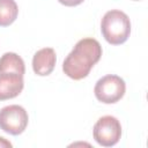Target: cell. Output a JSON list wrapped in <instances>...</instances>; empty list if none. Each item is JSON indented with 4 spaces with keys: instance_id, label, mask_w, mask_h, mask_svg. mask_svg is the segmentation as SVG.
<instances>
[{
    "instance_id": "6da1fadb",
    "label": "cell",
    "mask_w": 148,
    "mask_h": 148,
    "mask_svg": "<svg viewBox=\"0 0 148 148\" xmlns=\"http://www.w3.org/2000/svg\"><path fill=\"white\" fill-rule=\"evenodd\" d=\"M102 57V46L95 38L80 39L62 62L64 73L73 79L81 80L88 76L94 65Z\"/></svg>"
},
{
    "instance_id": "7a4b0ae2",
    "label": "cell",
    "mask_w": 148,
    "mask_h": 148,
    "mask_svg": "<svg viewBox=\"0 0 148 148\" xmlns=\"http://www.w3.org/2000/svg\"><path fill=\"white\" fill-rule=\"evenodd\" d=\"M101 31L108 43L111 45H120L130 37L131 21L124 12L111 9L104 14L101 21Z\"/></svg>"
},
{
    "instance_id": "30bf717a",
    "label": "cell",
    "mask_w": 148,
    "mask_h": 148,
    "mask_svg": "<svg viewBox=\"0 0 148 148\" xmlns=\"http://www.w3.org/2000/svg\"><path fill=\"white\" fill-rule=\"evenodd\" d=\"M61 5L67 6V7H74V6H79L81 5L84 0H58Z\"/></svg>"
},
{
    "instance_id": "9c48e42d",
    "label": "cell",
    "mask_w": 148,
    "mask_h": 148,
    "mask_svg": "<svg viewBox=\"0 0 148 148\" xmlns=\"http://www.w3.org/2000/svg\"><path fill=\"white\" fill-rule=\"evenodd\" d=\"M18 15L15 0H0V27L10 25Z\"/></svg>"
},
{
    "instance_id": "52a82bcc",
    "label": "cell",
    "mask_w": 148,
    "mask_h": 148,
    "mask_svg": "<svg viewBox=\"0 0 148 148\" xmlns=\"http://www.w3.org/2000/svg\"><path fill=\"white\" fill-rule=\"evenodd\" d=\"M57 61L56 51L52 47L38 50L32 58V69L39 76H46L52 73Z\"/></svg>"
},
{
    "instance_id": "8992f818",
    "label": "cell",
    "mask_w": 148,
    "mask_h": 148,
    "mask_svg": "<svg viewBox=\"0 0 148 148\" xmlns=\"http://www.w3.org/2000/svg\"><path fill=\"white\" fill-rule=\"evenodd\" d=\"M24 87L23 75L16 73L0 74V101L14 98L21 94Z\"/></svg>"
},
{
    "instance_id": "7c38bea8",
    "label": "cell",
    "mask_w": 148,
    "mask_h": 148,
    "mask_svg": "<svg viewBox=\"0 0 148 148\" xmlns=\"http://www.w3.org/2000/svg\"><path fill=\"white\" fill-rule=\"evenodd\" d=\"M133 1H139V0H133Z\"/></svg>"
},
{
    "instance_id": "277c9868",
    "label": "cell",
    "mask_w": 148,
    "mask_h": 148,
    "mask_svg": "<svg viewBox=\"0 0 148 148\" xmlns=\"http://www.w3.org/2000/svg\"><path fill=\"white\" fill-rule=\"evenodd\" d=\"M92 135L98 145L112 147L118 143L121 136L120 121L113 116H103L94 125Z\"/></svg>"
},
{
    "instance_id": "3957f363",
    "label": "cell",
    "mask_w": 148,
    "mask_h": 148,
    "mask_svg": "<svg viewBox=\"0 0 148 148\" xmlns=\"http://www.w3.org/2000/svg\"><path fill=\"white\" fill-rule=\"evenodd\" d=\"M126 91V83L125 81L113 74H108L102 76L95 84L94 92L96 98L105 104H113L117 103L119 99L123 98Z\"/></svg>"
},
{
    "instance_id": "ba28073f",
    "label": "cell",
    "mask_w": 148,
    "mask_h": 148,
    "mask_svg": "<svg viewBox=\"0 0 148 148\" xmlns=\"http://www.w3.org/2000/svg\"><path fill=\"white\" fill-rule=\"evenodd\" d=\"M25 72V65L23 59L14 53L6 52L0 58V74L1 73H16L23 75Z\"/></svg>"
},
{
    "instance_id": "5b68a950",
    "label": "cell",
    "mask_w": 148,
    "mask_h": 148,
    "mask_svg": "<svg viewBox=\"0 0 148 148\" xmlns=\"http://www.w3.org/2000/svg\"><path fill=\"white\" fill-rule=\"evenodd\" d=\"M28 112L17 104H12L0 110V128L12 135H18L24 132L28 125Z\"/></svg>"
},
{
    "instance_id": "8fae6325",
    "label": "cell",
    "mask_w": 148,
    "mask_h": 148,
    "mask_svg": "<svg viewBox=\"0 0 148 148\" xmlns=\"http://www.w3.org/2000/svg\"><path fill=\"white\" fill-rule=\"evenodd\" d=\"M12 146L13 145L8 140H6L5 138L0 136V148H7V147H12Z\"/></svg>"
}]
</instances>
